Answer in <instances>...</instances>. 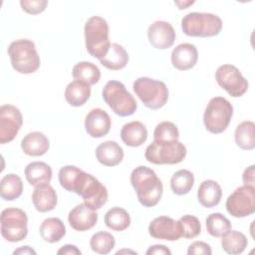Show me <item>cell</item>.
Here are the masks:
<instances>
[{
    "label": "cell",
    "mask_w": 255,
    "mask_h": 255,
    "mask_svg": "<svg viewBox=\"0 0 255 255\" xmlns=\"http://www.w3.org/2000/svg\"><path fill=\"white\" fill-rule=\"evenodd\" d=\"M178 223L181 230V236L184 238H195L201 232V224L196 216L183 215L179 218Z\"/></svg>",
    "instance_id": "d590c367"
},
{
    "label": "cell",
    "mask_w": 255,
    "mask_h": 255,
    "mask_svg": "<svg viewBox=\"0 0 255 255\" xmlns=\"http://www.w3.org/2000/svg\"><path fill=\"white\" fill-rule=\"evenodd\" d=\"M211 253L210 245L203 241H194L187 249L188 255H210Z\"/></svg>",
    "instance_id": "f35d334b"
},
{
    "label": "cell",
    "mask_w": 255,
    "mask_h": 255,
    "mask_svg": "<svg viewBox=\"0 0 255 255\" xmlns=\"http://www.w3.org/2000/svg\"><path fill=\"white\" fill-rule=\"evenodd\" d=\"M222 196V189L219 183L212 179L202 181L197 190L199 203L206 208H212L219 204Z\"/></svg>",
    "instance_id": "7402d4cb"
},
{
    "label": "cell",
    "mask_w": 255,
    "mask_h": 255,
    "mask_svg": "<svg viewBox=\"0 0 255 255\" xmlns=\"http://www.w3.org/2000/svg\"><path fill=\"white\" fill-rule=\"evenodd\" d=\"M68 221L76 231H87L97 224L98 213L85 203H80L71 209L68 215Z\"/></svg>",
    "instance_id": "e0dca14e"
},
{
    "label": "cell",
    "mask_w": 255,
    "mask_h": 255,
    "mask_svg": "<svg viewBox=\"0 0 255 255\" xmlns=\"http://www.w3.org/2000/svg\"><path fill=\"white\" fill-rule=\"evenodd\" d=\"M197 59V49L190 43H181L177 45L171 53L172 66L179 71H186L193 68Z\"/></svg>",
    "instance_id": "ac0fdd59"
},
{
    "label": "cell",
    "mask_w": 255,
    "mask_h": 255,
    "mask_svg": "<svg viewBox=\"0 0 255 255\" xmlns=\"http://www.w3.org/2000/svg\"><path fill=\"white\" fill-rule=\"evenodd\" d=\"M49 147L50 141L48 137L40 131L27 133L21 141L22 150L29 156H41L48 151Z\"/></svg>",
    "instance_id": "ffe728a7"
},
{
    "label": "cell",
    "mask_w": 255,
    "mask_h": 255,
    "mask_svg": "<svg viewBox=\"0 0 255 255\" xmlns=\"http://www.w3.org/2000/svg\"><path fill=\"white\" fill-rule=\"evenodd\" d=\"M23 192V182L15 173L6 174L0 181V194L4 200L12 201Z\"/></svg>",
    "instance_id": "f546056e"
},
{
    "label": "cell",
    "mask_w": 255,
    "mask_h": 255,
    "mask_svg": "<svg viewBox=\"0 0 255 255\" xmlns=\"http://www.w3.org/2000/svg\"><path fill=\"white\" fill-rule=\"evenodd\" d=\"M100 62L109 70H121L128 64V54L122 45L118 43H112L108 54L103 59H101Z\"/></svg>",
    "instance_id": "4316f807"
},
{
    "label": "cell",
    "mask_w": 255,
    "mask_h": 255,
    "mask_svg": "<svg viewBox=\"0 0 255 255\" xmlns=\"http://www.w3.org/2000/svg\"><path fill=\"white\" fill-rule=\"evenodd\" d=\"M194 185V175L187 169H179L170 179V188L174 194H187Z\"/></svg>",
    "instance_id": "d6a6232c"
},
{
    "label": "cell",
    "mask_w": 255,
    "mask_h": 255,
    "mask_svg": "<svg viewBox=\"0 0 255 255\" xmlns=\"http://www.w3.org/2000/svg\"><path fill=\"white\" fill-rule=\"evenodd\" d=\"M237 146L244 150H251L255 147V125L251 121L239 124L234 132Z\"/></svg>",
    "instance_id": "f1b7e54d"
},
{
    "label": "cell",
    "mask_w": 255,
    "mask_h": 255,
    "mask_svg": "<svg viewBox=\"0 0 255 255\" xmlns=\"http://www.w3.org/2000/svg\"><path fill=\"white\" fill-rule=\"evenodd\" d=\"M13 254H36V251L30 246H22L13 251Z\"/></svg>",
    "instance_id": "7bdbcfd3"
},
{
    "label": "cell",
    "mask_w": 255,
    "mask_h": 255,
    "mask_svg": "<svg viewBox=\"0 0 255 255\" xmlns=\"http://www.w3.org/2000/svg\"><path fill=\"white\" fill-rule=\"evenodd\" d=\"M179 131L171 122L159 123L153 131V140H178Z\"/></svg>",
    "instance_id": "8d00e7d4"
},
{
    "label": "cell",
    "mask_w": 255,
    "mask_h": 255,
    "mask_svg": "<svg viewBox=\"0 0 255 255\" xmlns=\"http://www.w3.org/2000/svg\"><path fill=\"white\" fill-rule=\"evenodd\" d=\"M20 5L22 7V10L25 11L28 14L36 15L42 13L47 5L48 1L46 0H21Z\"/></svg>",
    "instance_id": "74e56055"
},
{
    "label": "cell",
    "mask_w": 255,
    "mask_h": 255,
    "mask_svg": "<svg viewBox=\"0 0 255 255\" xmlns=\"http://www.w3.org/2000/svg\"><path fill=\"white\" fill-rule=\"evenodd\" d=\"M72 75L75 80L83 81L90 86L97 84L101 79V71L92 62H79L72 70Z\"/></svg>",
    "instance_id": "4dcf8cb0"
},
{
    "label": "cell",
    "mask_w": 255,
    "mask_h": 255,
    "mask_svg": "<svg viewBox=\"0 0 255 255\" xmlns=\"http://www.w3.org/2000/svg\"><path fill=\"white\" fill-rule=\"evenodd\" d=\"M221 239L222 249L231 255L241 254L248 245V240L246 236L239 231L229 230L224 233Z\"/></svg>",
    "instance_id": "83f0119b"
},
{
    "label": "cell",
    "mask_w": 255,
    "mask_h": 255,
    "mask_svg": "<svg viewBox=\"0 0 255 255\" xmlns=\"http://www.w3.org/2000/svg\"><path fill=\"white\" fill-rule=\"evenodd\" d=\"M116 244L115 237L106 231H99L95 233L90 240L91 249L97 254H108L110 253Z\"/></svg>",
    "instance_id": "e575fe53"
},
{
    "label": "cell",
    "mask_w": 255,
    "mask_h": 255,
    "mask_svg": "<svg viewBox=\"0 0 255 255\" xmlns=\"http://www.w3.org/2000/svg\"><path fill=\"white\" fill-rule=\"evenodd\" d=\"M96 157L105 166H116L124 158V149L117 141L106 140L97 146Z\"/></svg>",
    "instance_id": "d6986e66"
},
{
    "label": "cell",
    "mask_w": 255,
    "mask_h": 255,
    "mask_svg": "<svg viewBox=\"0 0 255 255\" xmlns=\"http://www.w3.org/2000/svg\"><path fill=\"white\" fill-rule=\"evenodd\" d=\"M194 3V1H186V2H182V1H174V4L175 5H177L178 6V8L180 9V10H182V9H186V7L187 6H189V5H192Z\"/></svg>",
    "instance_id": "ee69618b"
},
{
    "label": "cell",
    "mask_w": 255,
    "mask_h": 255,
    "mask_svg": "<svg viewBox=\"0 0 255 255\" xmlns=\"http://www.w3.org/2000/svg\"><path fill=\"white\" fill-rule=\"evenodd\" d=\"M111 118L103 109H93L86 116L85 128L92 137L99 138L107 135L111 129Z\"/></svg>",
    "instance_id": "2e32d148"
},
{
    "label": "cell",
    "mask_w": 255,
    "mask_h": 255,
    "mask_svg": "<svg viewBox=\"0 0 255 255\" xmlns=\"http://www.w3.org/2000/svg\"><path fill=\"white\" fill-rule=\"evenodd\" d=\"M32 201L39 212H48L57 205V193L50 184L39 185L32 193Z\"/></svg>",
    "instance_id": "44dd1931"
},
{
    "label": "cell",
    "mask_w": 255,
    "mask_h": 255,
    "mask_svg": "<svg viewBox=\"0 0 255 255\" xmlns=\"http://www.w3.org/2000/svg\"><path fill=\"white\" fill-rule=\"evenodd\" d=\"M207 232L213 237H221L231 229V222L219 212L211 213L205 220Z\"/></svg>",
    "instance_id": "836d02e7"
},
{
    "label": "cell",
    "mask_w": 255,
    "mask_h": 255,
    "mask_svg": "<svg viewBox=\"0 0 255 255\" xmlns=\"http://www.w3.org/2000/svg\"><path fill=\"white\" fill-rule=\"evenodd\" d=\"M130 183L136 192L139 203L144 207H152L159 202L163 186L151 168L145 165L133 168L130 173Z\"/></svg>",
    "instance_id": "7a4b0ae2"
},
{
    "label": "cell",
    "mask_w": 255,
    "mask_h": 255,
    "mask_svg": "<svg viewBox=\"0 0 255 255\" xmlns=\"http://www.w3.org/2000/svg\"><path fill=\"white\" fill-rule=\"evenodd\" d=\"M109 31V24L104 18L93 16L87 20L84 28L85 43L91 56L101 60L108 54L112 44Z\"/></svg>",
    "instance_id": "3957f363"
},
{
    "label": "cell",
    "mask_w": 255,
    "mask_h": 255,
    "mask_svg": "<svg viewBox=\"0 0 255 255\" xmlns=\"http://www.w3.org/2000/svg\"><path fill=\"white\" fill-rule=\"evenodd\" d=\"M23 125V117L18 108L12 105L0 107V143L12 141Z\"/></svg>",
    "instance_id": "4fadbf2b"
},
{
    "label": "cell",
    "mask_w": 255,
    "mask_h": 255,
    "mask_svg": "<svg viewBox=\"0 0 255 255\" xmlns=\"http://www.w3.org/2000/svg\"><path fill=\"white\" fill-rule=\"evenodd\" d=\"M121 138L128 146L136 147L147 139V129L142 123L132 121L122 128Z\"/></svg>",
    "instance_id": "603a6c76"
},
{
    "label": "cell",
    "mask_w": 255,
    "mask_h": 255,
    "mask_svg": "<svg viewBox=\"0 0 255 255\" xmlns=\"http://www.w3.org/2000/svg\"><path fill=\"white\" fill-rule=\"evenodd\" d=\"M183 33L191 37H213L220 33L222 20L212 13L191 12L181 19Z\"/></svg>",
    "instance_id": "5b68a950"
},
{
    "label": "cell",
    "mask_w": 255,
    "mask_h": 255,
    "mask_svg": "<svg viewBox=\"0 0 255 255\" xmlns=\"http://www.w3.org/2000/svg\"><path fill=\"white\" fill-rule=\"evenodd\" d=\"M148 233L155 239L176 241L181 236V230L178 221L168 216H158L148 225Z\"/></svg>",
    "instance_id": "9a60e30c"
},
{
    "label": "cell",
    "mask_w": 255,
    "mask_h": 255,
    "mask_svg": "<svg viewBox=\"0 0 255 255\" xmlns=\"http://www.w3.org/2000/svg\"><path fill=\"white\" fill-rule=\"evenodd\" d=\"M1 235L9 242H20L28 234V217L20 208L10 207L1 212Z\"/></svg>",
    "instance_id": "30bf717a"
},
{
    "label": "cell",
    "mask_w": 255,
    "mask_h": 255,
    "mask_svg": "<svg viewBox=\"0 0 255 255\" xmlns=\"http://www.w3.org/2000/svg\"><path fill=\"white\" fill-rule=\"evenodd\" d=\"M146 254L150 255V254H160V255H170L171 251L164 245H152L150 246L147 250H146Z\"/></svg>",
    "instance_id": "b9f144b4"
},
{
    "label": "cell",
    "mask_w": 255,
    "mask_h": 255,
    "mask_svg": "<svg viewBox=\"0 0 255 255\" xmlns=\"http://www.w3.org/2000/svg\"><path fill=\"white\" fill-rule=\"evenodd\" d=\"M254 165L248 166L243 174H242V180L244 185H249V186H254L255 187V169Z\"/></svg>",
    "instance_id": "ab89813d"
},
{
    "label": "cell",
    "mask_w": 255,
    "mask_h": 255,
    "mask_svg": "<svg viewBox=\"0 0 255 255\" xmlns=\"http://www.w3.org/2000/svg\"><path fill=\"white\" fill-rule=\"evenodd\" d=\"M26 180L32 186L49 184L52 179V168L43 161H32L24 170Z\"/></svg>",
    "instance_id": "cb8c5ba5"
},
{
    "label": "cell",
    "mask_w": 255,
    "mask_h": 255,
    "mask_svg": "<svg viewBox=\"0 0 255 255\" xmlns=\"http://www.w3.org/2000/svg\"><path fill=\"white\" fill-rule=\"evenodd\" d=\"M233 116V107L223 97L212 98L205 109L203 123L205 128L211 133L223 132Z\"/></svg>",
    "instance_id": "9c48e42d"
},
{
    "label": "cell",
    "mask_w": 255,
    "mask_h": 255,
    "mask_svg": "<svg viewBox=\"0 0 255 255\" xmlns=\"http://www.w3.org/2000/svg\"><path fill=\"white\" fill-rule=\"evenodd\" d=\"M103 99L112 111L120 117H128L134 114L137 104L133 96L119 81H109L103 89Z\"/></svg>",
    "instance_id": "8992f818"
},
{
    "label": "cell",
    "mask_w": 255,
    "mask_h": 255,
    "mask_svg": "<svg viewBox=\"0 0 255 255\" xmlns=\"http://www.w3.org/2000/svg\"><path fill=\"white\" fill-rule=\"evenodd\" d=\"M91 97V86L86 82L75 80L68 84L65 90V99L72 107H81Z\"/></svg>",
    "instance_id": "d4e9b609"
},
{
    "label": "cell",
    "mask_w": 255,
    "mask_h": 255,
    "mask_svg": "<svg viewBox=\"0 0 255 255\" xmlns=\"http://www.w3.org/2000/svg\"><path fill=\"white\" fill-rule=\"evenodd\" d=\"M8 55L13 69L20 74H32L41 64L35 43L29 39H18L8 47Z\"/></svg>",
    "instance_id": "277c9868"
},
{
    "label": "cell",
    "mask_w": 255,
    "mask_h": 255,
    "mask_svg": "<svg viewBox=\"0 0 255 255\" xmlns=\"http://www.w3.org/2000/svg\"><path fill=\"white\" fill-rule=\"evenodd\" d=\"M144 156L153 164H177L185 158L186 147L178 140H153L146 147Z\"/></svg>",
    "instance_id": "ba28073f"
},
{
    "label": "cell",
    "mask_w": 255,
    "mask_h": 255,
    "mask_svg": "<svg viewBox=\"0 0 255 255\" xmlns=\"http://www.w3.org/2000/svg\"><path fill=\"white\" fill-rule=\"evenodd\" d=\"M147 38L151 46L155 49L165 50L173 45L176 34L169 22L155 21L147 29Z\"/></svg>",
    "instance_id": "5bb4252c"
},
{
    "label": "cell",
    "mask_w": 255,
    "mask_h": 255,
    "mask_svg": "<svg viewBox=\"0 0 255 255\" xmlns=\"http://www.w3.org/2000/svg\"><path fill=\"white\" fill-rule=\"evenodd\" d=\"M132 253V254H136V252H134V251H131V250H121V251H118L117 252V254H122V253Z\"/></svg>",
    "instance_id": "f6af8a7d"
},
{
    "label": "cell",
    "mask_w": 255,
    "mask_h": 255,
    "mask_svg": "<svg viewBox=\"0 0 255 255\" xmlns=\"http://www.w3.org/2000/svg\"><path fill=\"white\" fill-rule=\"evenodd\" d=\"M57 254H65V255H80L81 254V250L72 244H66L64 246H62L58 251Z\"/></svg>",
    "instance_id": "60d3db41"
},
{
    "label": "cell",
    "mask_w": 255,
    "mask_h": 255,
    "mask_svg": "<svg viewBox=\"0 0 255 255\" xmlns=\"http://www.w3.org/2000/svg\"><path fill=\"white\" fill-rule=\"evenodd\" d=\"M215 79L217 84L233 98L243 96L248 90L247 80L233 65L225 64L218 67L215 72Z\"/></svg>",
    "instance_id": "7c38bea8"
},
{
    "label": "cell",
    "mask_w": 255,
    "mask_h": 255,
    "mask_svg": "<svg viewBox=\"0 0 255 255\" xmlns=\"http://www.w3.org/2000/svg\"><path fill=\"white\" fill-rule=\"evenodd\" d=\"M105 223L114 231H124L130 225V216L126 209L113 207L106 212Z\"/></svg>",
    "instance_id": "1f68e13d"
},
{
    "label": "cell",
    "mask_w": 255,
    "mask_h": 255,
    "mask_svg": "<svg viewBox=\"0 0 255 255\" xmlns=\"http://www.w3.org/2000/svg\"><path fill=\"white\" fill-rule=\"evenodd\" d=\"M132 88L142 104L150 110H158L167 103L168 89L159 80L140 77L133 82Z\"/></svg>",
    "instance_id": "52a82bcc"
},
{
    "label": "cell",
    "mask_w": 255,
    "mask_h": 255,
    "mask_svg": "<svg viewBox=\"0 0 255 255\" xmlns=\"http://www.w3.org/2000/svg\"><path fill=\"white\" fill-rule=\"evenodd\" d=\"M225 207L227 212L236 218L253 214L255 211V187L239 186L228 196Z\"/></svg>",
    "instance_id": "8fae6325"
},
{
    "label": "cell",
    "mask_w": 255,
    "mask_h": 255,
    "mask_svg": "<svg viewBox=\"0 0 255 255\" xmlns=\"http://www.w3.org/2000/svg\"><path fill=\"white\" fill-rule=\"evenodd\" d=\"M39 231L42 239L48 243H56L66 235V227L63 221L57 217L46 218Z\"/></svg>",
    "instance_id": "484cf974"
},
{
    "label": "cell",
    "mask_w": 255,
    "mask_h": 255,
    "mask_svg": "<svg viewBox=\"0 0 255 255\" xmlns=\"http://www.w3.org/2000/svg\"><path fill=\"white\" fill-rule=\"evenodd\" d=\"M61 186L75 192L84 199V203L94 209L102 208L108 200V190L95 176L75 165H65L59 170Z\"/></svg>",
    "instance_id": "6da1fadb"
}]
</instances>
